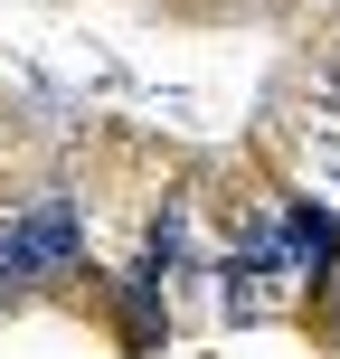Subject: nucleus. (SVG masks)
<instances>
[{
	"label": "nucleus",
	"mask_w": 340,
	"mask_h": 359,
	"mask_svg": "<svg viewBox=\"0 0 340 359\" xmlns=\"http://www.w3.org/2000/svg\"><path fill=\"white\" fill-rule=\"evenodd\" d=\"M19 246H29V265H38V274H57V265L76 255V208H67V198L29 208V217H19Z\"/></svg>",
	"instance_id": "nucleus-1"
},
{
	"label": "nucleus",
	"mask_w": 340,
	"mask_h": 359,
	"mask_svg": "<svg viewBox=\"0 0 340 359\" xmlns=\"http://www.w3.org/2000/svg\"><path fill=\"white\" fill-rule=\"evenodd\" d=\"M274 236H284V255H293V265H331V255H340V227H331L322 208H293Z\"/></svg>",
	"instance_id": "nucleus-2"
},
{
	"label": "nucleus",
	"mask_w": 340,
	"mask_h": 359,
	"mask_svg": "<svg viewBox=\"0 0 340 359\" xmlns=\"http://www.w3.org/2000/svg\"><path fill=\"white\" fill-rule=\"evenodd\" d=\"M331 170H340V142H331Z\"/></svg>",
	"instance_id": "nucleus-3"
}]
</instances>
